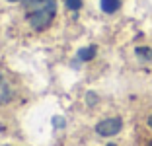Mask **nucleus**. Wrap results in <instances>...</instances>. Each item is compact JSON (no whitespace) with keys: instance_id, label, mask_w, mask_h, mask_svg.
Returning a JSON list of instances; mask_svg holds the SVG:
<instances>
[{"instance_id":"1","label":"nucleus","mask_w":152,"mask_h":146,"mask_svg":"<svg viewBox=\"0 0 152 146\" xmlns=\"http://www.w3.org/2000/svg\"><path fill=\"white\" fill-rule=\"evenodd\" d=\"M55 16V0H47V4H43L41 8H37L35 12L29 16V22L35 29H45L51 23Z\"/></svg>"},{"instance_id":"2","label":"nucleus","mask_w":152,"mask_h":146,"mask_svg":"<svg viewBox=\"0 0 152 146\" xmlns=\"http://www.w3.org/2000/svg\"><path fill=\"white\" fill-rule=\"evenodd\" d=\"M121 127H123V123H121V119H105L102 121V123H98V127H96V131H98L99 137H113V134H117L121 131Z\"/></svg>"},{"instance_id":"3","label":"nucleus","mask_w":152,"mask_h":146,"mask_svg":"<svg viewBox=\"0 0 152 146\" xmlns=\"http://www.w3.org/2000/svg\"><path fill=\"white\" fill-rule=\"evenodd\" d=\"M119 4H121V0H102V2H99V6H102V10H103L105 14L117 12Z\"/></svg>"},{"instance_id":"4","label":"nucleus","mask_w":152,"mask_h":146,"mask_svg":"<svg viewBox=\"0 0 152 146\" xmlns=\"http://www.w3.org/2000/svg\"><path fill=\"white\" fill-rule=\"evenodd\" d=\"M96 55V47H84L78 51V58L80 61H92Z\"/></svg>"},{"instance_id":"5","label":"nucleus","mask_w":152,"mask_h":146,"mask_svg":"<svg viewBox=\"0 0 152 146\" xmlns=\"http://www.w3.org/2000/svg\"><path fill=\"white\" fill-rule=\"evenodd\" d=\"M137 57H140L142 61H152V49H146V47H137Z\"/></svg>"},{"instance_id":"6","label":"nucleus","mask_w":152,"mask_h":146,"mask_svg":"<svg viewBox=\"0 0 152 146\" xmlns=\"http://www.w3.org/2000/svg\"><path fill=\"white\" fill-rule=\"evenodd\" d=\"M66 8L72 10V12L80 10V8H82V0H66Z\"/></svg>"},{"instance_id":"7","label":"nucleus","mask_w":152,"mask_h":146,"mask_svg":"<svg viewBox=\"0 0 152 146\" xmlns=\"http://www.w3.org/2000/svg\"><path fill=\"white\" fill-rule=\"evenodd\" d=\"M55 127H63V119L61 117H55Z\"/></svg>"},{"instance_id":"8","label":"nucleus","mask_w":152,"mask_h":146,"mask_svg":"<svg viewBox=\"0 0 152 146\" xmlns=\"http://www.w3.org/2000/svg\"><path fill=\"white\" fill-rule=\"evenodd\" d=\"M88 101H90V103H94V101H96V97H94V93H90V96H88Z\"/></svg>"},{"instance_id":"9","label":"nucleus","mask_w":152,"mask_h":146,"mask_svg":"<svg viewBox=\"0 0 152 146\" xmlns=\"http://www.w3.org/2000/svg\"><path fill=\"white\" fill-rule=\"evenodd\" d=\"M148 125H150V127H152V115H150V119H148Z\"/></svg>"},{"instance_id":"10","label":"nucleus","mask_w":152,"mask_h":146,"mask_svg":"<svg viewBox=\"0 0 152 146\" xmlns=\"http://www.w3.org/2000/svg\"><path fill=\"white\" fill-rule=\"evenodd\" d=\"M107 146H115V144H107Z\"/></svg>"}]
</instances>
